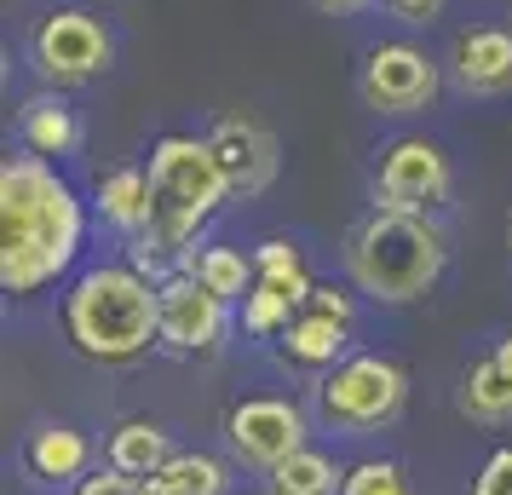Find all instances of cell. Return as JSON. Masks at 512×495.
Masks as SVG:
<instances>
[{
    "label": "cell",
    "instance_id": "obj_18",
    "mask_svg": "<svg viewBox=\"0 0 512 495\" xmlns=\"http://www.w3.org/2000/svg\"><path fill=\"white\" fill-rule=\"evenodd\" d=\"M179 271H190L196 283H208L219 300H231V306H242L248 294H254L259 271H254V254H242L236 242H202L196 254H185V265Z\"/></svg>",
    "mask_w": 512,
    "mask_h": 495
},
{
    "label": "cell",
    "instance_id": "obj_17",
    "mask_svg": "<svg viewBox=\"0 0 512 495\" xmlns=\"http://www.w3.org/2000/svg\"><path fill=\"white\" fill-rule=\"evenodd\" d=\"M93 213L121 236H139L150 225V173L144 167H110L93 190Z\"/></svg>",
    "mask_w": 512,
    "mask_h": 495
},
{
    "label": "cell",
    "instance_id": "obj_6",
    "mask_svg": "<svg viewBox=\"0 0 512 495\" xmlns=\"http://www.w3.org/2000/svg\"><path fill=\"white\" fill-rule=\"evenodd\" d=\"M29 64L52 93H75V87H93L98 75H110L116 35L87 6H58L29 29Z\"/></svg>",
    "mask_w": 512,
    "mask_h": 495
},
{
    "label": "cell",
    "instance_id": "obj_5",
    "mask_svg": "<svg viewBox=\"0 0 512 495\" xmlns=\"http://www.w3.org/2000/svg\"><path fill=\"white\" fill-rule=\"evenodd\" d=\"M409 403V375L386 352H351L317 375V415L346 438H369L380 426H392Z\"/></svg>",
    "mask_w": 512,
    "mask_h": 495
},
{
    "label": "cell",
    "instance_id": "obj_4",
    "mask_svg": "<svg viewBox=\"0 0 512 495\" xmlns=\"http://www.w3.org/2000/svg\"><path fill=\"white\" fill-rule=\"evenodd\" d=\"M449 271V231L438 213L374 208L346 231V277L374 306H415Z\"/></svg>",
    "mask_w": 512,
    "mask_h": 495
},
{
    "label": "cell",
    "instance_id": "obj_21",
    "mask_svg": "<svg viewBox=\"0 0 512 495\" xmlns=\"http://www.w3.org/2000/svg\"><path fill=\"white\" fill-rule=\"evenodd\" d=\"M231 490V472L213 455H196V449H179L156 478H144V495H225Z\"/></svg>",
    "mask_w": 512,
    "mask_h": 495
},
{
    "label": "cell",
    "instance_id": "obj_13",
    "mask_svg": "<svg viewBox=\"0 0 512 495\" xmlns=\"http://www.w3.org/2000/svg\"><path fill=\"white\" fill-rule=\"evenodd\" d=\"M24 472L35 484H81L93 472V438L75 432L70 421H41L24 438Z\"/></svg>",
    "mask_w": 512,
    "mask_h": 495
},
{
    "label": "cell",
    "instance_id": "obj_23",
    "mask_svg": "<svg viewBox=\"0 0 512 495\" xmlns=\"http://www.w3.org/2000/svg\"><path fill=\"white\" fill-rule=\"evenodd\" d=\"M340 495H415V484H409V467L403 461H392V455H363V461L346 467Z\"/></svg>",
    "mask_w": 512,
    "mask_h": 495
},
{
    "label": "cell",
    "instance_id": "obj_30",
    "mask_svg": "<svg viewBox=\"0 0 512 495\" xmlns=\"http://www.w3.org/2000/svg\"><path fill=\"white\" fill-rule=\"evenodd\" d=\"M489 357H495V363H501V369L512 375V334H501V340H495V352H489Z\"/></svg>",
    "mask_w": 512,
    "mask_h": 495
},
{
    "label": "cell",
    "instance_id": "obj_2",
    "mask_svg": "<svg viewBox=\"0 0 512 495\" xmlns=\"http://www.w3.org/2000/svg\"><path fill=\"white\" fill-rule=\"evenodd\" d=\"M144 173H150V225L127 236V260L150 283H162L185 265V254H196V236L231 202V185L213 162L208 139L196 133H162L144 156Z\"/></svg>",
    "mask_w": 512,
    "mask_h": 495
},
{
    "label": "cell",
    "instance_id": "obj_11",
    "mask_svg": "<svg viewBox=\"0 0 512 495\" xmlns=\"http://www.w3.org/2000/svg\"><path fill=\"white\" fill-rule=\"evenodd\" d=\"M208 150H213V162H219V173H225L231 196L271 190V179H277V167H282L277 133L254 116H219L208 127Z\"/></svg>",
    "mask_w": 512,
    "mask_h": 495
},
{
    "label": "cell",
    "instance_id": "obj_9",
    "mask_svg": "<svg viewBox=\"0 0 512 495\" xmlns=\"http://www.w3.org/2000/svg\"><path fill=\"white\" fill-rule=\"evenodd\" d=\"M305 432H311L305 409L294 398H277V392H254V398L225 409V449H231V461L254 472H271L288 455H300Z\"/></svg>",
    "mask_w": 512,
    "mask_h": 495
},
{
    "label": "cell",
    "instance_id": "obj_14",
    "mask_svg": "<svg viewBox=\"0 0 512 495\" xmlns=\"http://www.w3.org/2000/svg\"><path fill=\"white\" fill-rule=\"evenodd\" d=\"M18 144H24L29 156H47V162H64L81 150V116L70 110V98L64 93H35L18 104Z\"/></svg>",
    "mask_w": 512,
    "mask_h": 495
},
{
    "label": "cell",
    "instance_id": "obj_8",
    "mask_svg": "<svg viewBox=\"0 0 512 495\" xmlns=\"http://www.w3.org/2000/svg\"><path fill=\"white\" fill-rule=\"evenodd\" d=\"M455 190V167L432 139L420 133H397L380 144L374 162V208L386 213H438Z\"/></svg>",
    "mask_w": 512,
    "mask_h": 495
},
{
    "label": "cell",
    "instance_id": "obj_7",
    "mask_svg": "<svg viewBox=\"0 0 512 495\" xmlns=\"http://www.w3.org/2000/svg\"><path fill=\"white\" fill-rule=\"evenodd\" d=\"M443 64L415 41H380L357 64V98L374 116H420L443 93Z\"/></svg>",
    "mask_w": 512,
    "mask_h": 495
},
{
    "label": "cell",
    "instance_id": "obj_1",
    "mask_svg": "<svg viewBox=\"0 0 512 495\" xmlns=\"http://www.w3.org/2000/svg\"><path fill=\"white\" fill-rule=\"evenodd\" d=\"M87 248V202L47 156L0 162V288L12 300H35L64 283Z\"/></svg>",
    "mask_w": 512,
    "mask_h": 495
},
{
    "label": "cell",
    "instance_id": "obj_26",
    "mask_svg": "<svg viewBox=\"0 0 512 495\" xmlns=\"http://www.w3.org/2000/svg\"><path fill=\"white\" fill-rule=\"evenodd\" d=\"M311 311H323V317H340V323H357V288H340V283H317L311 288Z\"/></svg>",
    "mask_w": 512,
    "mask_h": 495
},
{
    "label": "cell",
    "instance_id": "obj_16",
    "mask_svg": "<svg viewBox=\"0 0 512 495\" xmlns=\"http://www.w3.org/2000/svg\"><path fill=\"white\" fill-rule=\"evenodd\" d=\"M179 449H173V438H167V426L144 421V415H133V421H121L116 432H110V444H104V467L127 472V478H156V472L173 461Z\"/></svg>",
    "mask_w": 512,
    "mask_h": 495
},
{
    "label": "cell",
    "instance_id": "obj_25",
    "mask_svg": "<svg viewBox=\"0 0 512 495\" xmlns=\"http://www.w3.org/2000/svg\"><path fill=\"white\" fill-rule=\"evenodd\" d=\"M472 495H512V444L484 455V467L472 478Z\"/></svg>",
    "mask_w": 512,
    "mask_h": 495
},
{
    "label": "cell",
    "instance_id": "obj_31",
    "mask_svg": "<svg viewBox=\"0 0 512 495\" xmlns=\"http://www.w3.org/2000/svg\"><path fill=\"white\" fill-rule=\"evenodd\" d=\"M369 6H386V12H392V6H397V0H369Z\"/></svg>",
    "mask_w": 512,
    "mask_h": 495
},
{
    "label": "cell",
    "instance_id": "obj_29",
    "mask_svg": "<svg viewBox=\"0 0 512 495\" xmlns=\"http://www.w3.org/2000/svg\"><path fill=\"white\" fill-rule=\"evenodd\" d=\"M311 6H323V12H363L369 0H311Z\"/></svg>",
    "mask_w": 512,
    "mask_h": 495
},
{
    "label": "cell",
    "instance_id": "obj_28",
    "mask_svg": "<svg viewBox=\"0 0 512 495\" xmlns=\"http://www.w3.org/2000/svg\"><path fill=\"white\" fill-rule=\"evenodd\" d=\"M443 6H449V0H397L392 18L397 24H432V18H443Z\"/></svg>",
    "mask_w": 512,
    "mask_h": 495
},
{
    "label": "cell",
    "instance_id": "obj_12",
    "mask_svg": "<svg viewBox=\"0 0 512 495\" xmlns=\"http://www.w3.org/2000/svg\"><path fill=\"white\" fill-rule=\"evenodd\" d=\"M449 81L466 98H512V29L501 24H472L449 41L443 58Z\"/></svg>",
    "mask_w": 512,
    "mask_h": 495
},
{
    "label": "cell",
    "instance_id": "obj_15",
    "mask_svg": "<svg viewBox=\"0 0 512 495\" xmlns=\"http://www.w3.org/2000/svg\"><path fill=\"white\" fill-rule=\"evenodd\" d=\"M277 346H282V363L328 375L334 363H346V357H351V323L323 317V311L305 306V311H294V323L277 334Z\"/></svg>",
    "mask_w": 512,
    "mask_h": 495
},
{
    "label": "cell",
    "instance_id": "obj_19",
    "mask_svg": "<svg viewBox=\"0 0 512 495\" xmlns=\"http://www.w3.org/2000/svg\"><path fill=\"white\" fill-rule=\"evenodd\" d=\"M455 409H461L466 421H478V426H507L512 421V375L495 363V357L466 363L461 386H455Z\"/></svg>",
    "mask_w": 512,
    "mask_h": 495
},
{
    "label": "cell",
    "instance_id": "obj_32",
    "mask_svg": "<svg viewBox=\"0 0 512 495\" xmlns=\"http://www.w3.org/2000/svg\"><path fill=\"white\" fill-rule=\"evenodd\" d=\"M507 254H512V219H507Z\"/></svg>",
    "mask_w": 512,
    "mask_h": 495
},
{
    "label": "cell",
    "instance_id": "obj_24",
    "mask_svg": "<svg viewBox=\"0 0 512 495\" xmlns=\"http://www.w3.org/2000/svg\"><path fill=\"white\" fill-rule=\"evenodd\" d=\"M294 300L282 294V288H271V283H254V294L242 300V329L248 334H259V340H271V334H282L288 323H294Z\"/></svg>",
    "mask_w": 512,
    "mask_h": 495
},
{
    "label": "cell",
    "instance_id": "obj_27",
    "mask_svg": "<svg viewBox=\"0 0 512 495\" xmlns=\"http://www.w3.org/2000/svg\"><path fill=\"white\" fill-rule=\"evenodd\" d=\"M75 495H144L139 478H127V472L104 467V472H87L81 484H75Z\"/></svg>",
    "mask_w": 512,
    "mask_h": 495
},
{
    "label": "cell",
    "instance_id": "obj_10",
    "mask_svg": "<svg viewBox=\"0 0 512 495\" xmlns=\"http://www.w3.org/2000/svg\"><path fill=\"white\" fill-rule=\"evenodd\" d=\"M162 300V352L173 357H208L225 346L231 329V300H219L208 283H196L190 271H173L156 283Z\"/></svg>",
    "mask_w": 512,
    "mask_h": 495
},
{
    "label": "cell",
    "instance_id": "obj_22",
    "mask_svg": "<svg viewBox=\"0 0 512 495\" xmlns=\"http://www.w3.org/2000/svg\"><path fill=\"white\" fill-rule=\"evenodd\" d=\"M254 271H259V283L282 288L300 311H305V300H311V288H317V277L305 271L300 242H288V236H265V242H254Z\"/></svg>",
    "mask_w": 512,
    "mask_h": 495
},
{
    "label": "cell",
    "instance_id": "obj_20",
    "mask_svg": "<svg viewBox=\"0 0 512 495\" xmlns=\"http://www.w3.org/2000/svg\"><path fill=\"white\" fill-rule=\"evenodd\" d=\"M340 484H346V467L311 444L265 472V495H340Z\"/></svg>",
    "mask_w": 512,
    "mask_h": 495
},
{
    "label": "cell",
    "instance_id": "obj_3",
    "mask_svg": "<svg viewBox=\"0 0 512 495\" xmlns=\"http://www.w3.org/2000/svg\"><path fill=\"white\" fill-rule=\"evenodd\" d=\"M58 323L75 352L104 369H127L162 346V300L133 260H104L75 271L64 288V306H58Z\"/></svg>",
    "mask_w": 512,
    "mask_h": 495
}]
</instances>
